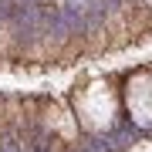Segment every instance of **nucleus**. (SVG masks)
Segmentation results:
<instances>
[{
    "label": "nucleus",
    "instance_id": "nucleus-2",
    "mask_svg": "<svg viewBox=\"0 0 152 152\" xmlns=\"http://www.w3.org/2000/svg\"><path fill=\"white\" fill-rule=\"evenodd\" d=\"M34 152H48V149H34Z\"/></svg>",
    "mask_w": 152,
    "mask_h": 152
},
{
    "label": "nucleus",
    "instance_id": "nucleus-1",
    "mask_svg": "<svg viewBox=\"0 0 152 152\" xmlns=\"http://www.w3.org/2000/svg\"><path fill=\"white\" fill-rule=\"evenodd\" d=\"M129 0H105V7H125Z\"/></svg>",
    "mask_w": 152,
    "mask_h": 152
}]
</instances>
